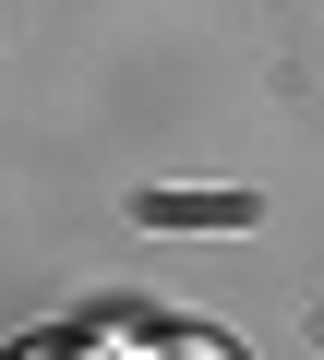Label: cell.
Masks as SVG:
<instances>
[{"label":"cell","mask_w":324,"mask_h":360,"mask_svg":"<svg viewBox=\"0 0 324 360\" xmlns=\"http://www.w3.org/2000/svg\"><path fill=\"white\" fill-rule=\"evenodd\" d=\"M252 193H144V229H240Z\"/></svg>","instance_id":"1"}]
</instances>
